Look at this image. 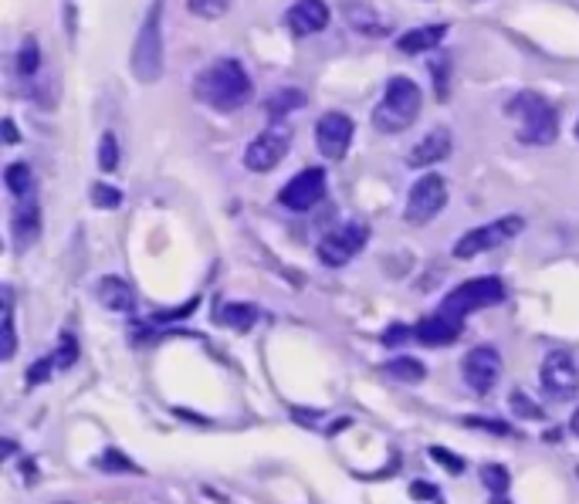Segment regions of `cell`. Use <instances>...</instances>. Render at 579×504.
Instances as JSON below:
<instances>
[{
    "mask_svg": "<svg viewBox=\"0 0 579 504\" xmlns=\"http://www.w3.org/2000/svg\"><path fill=\"white\" fill-rule=\"evenodd\" d=\"M444 204H448V183H444L437 173H424L407 194L404 220L414 223V227H424L444 210Z\"/></svg>",
    "mask_w": 579,
    "mask_h": 504,
    "instance_id": "cell-8",
    "label": "cell"
},
{
    "mask_svg": "<svg viewBox=\"0 0 579 504\" xmlns=\"http://www.w3.org/2000/svg\"><path fill=\"white\" fill-rule=\"evenodd\" d=\"M288 146H292V125L285 119H272V125L261 129L254 143L244 150V166L254 173H269L285 160Z\"/></svg>",
    "mask_w": 579,
    "mask_h": 504,
    "instance_id": "cell-6",
    "label": "cell"
},
{
    "mask_svg": "<svg viewBox=\"0 0 579 504\" xmlns=\"http://www.w3.org/2000/svg\"><path fill=\"white\" fill-rule=\"evenodd\" d=\"M18 352V332H14V302H11V292H4V352L0 359H14Z\"/></svg>",
    "mask_w": 579,
    "mask_h": 504,
    "instance_id": "cell-25",
    "label": "cell"
},
{
    "mask_svg": "<svg viewBox=\"0 0 579 504\" xmlns=\"http://www.w3.org/2000/svg\"><path fill=\"white\" fill-rule=\"evenodd\" d=\"M370 241V231H367V223H339L336 231H329L323 241H319V261L329 264V267H342L349 264L356 254H360Z\"/></svg>",
    "mask_w": 579,
    "mask_h": 504,
    "instance_id": "cell-9",
    "label": "cell"
},
{
    "mask_svg": "<svg viewBox=\"0 0 579 504\" xmlns=\"http://www.w3.org/2000/svg\"><path fill=\"white\" fill-rule=\"evenodd\" d=\"M52 359H55L58 370H72L75 359H78V346H75V336H72V332L62 336V346H58V352H55Z\"/></svg>",
    "mask_w": 579,
    "mask_h": 504,
    "instance_id": "cell-31",
    "label": "cell"
},
{
    "mask_svg": "<svg viewBox=\"0 0 579 504\" xmlns=\"http://www.w3.org/2000/svg\"><path fill=\"white\" fill-rule=\"evenodd\" d=\"M427 453H430V461L444 464V468H448L451 474H461V471H465V461H461V457H455L448 447H430Z\"/></svg>",
    "mask_w": 579,
    "mask_h": 504,
    "instance_id": "cell-34",
    "label": "cell"
},
{
    "mask_svg": "<svg viewBox=\"0 0 579 504\" xmlns=\"http://www.w3.org/2000/svg\"><path fill=\"white\" fill-rule=\"evenodd\" d=\"M420 106H424V96H420L417 81L407 78V75H393L386 81L383 102L373 109V125L380 132H404L407 125L417 122Z\"/></svg>",
    "mask_w": 579,
    "mask_h": 504,
    "instance_id": "cell-3",
    "label": "cell"
},
{
    "mask_svg": "<svg viewBox=\"0 0 579 504\" xmlns=\"http://www.w3.org/2000/svg\"><path fill=\"white\" fill-rule=\"evenodd\" d=\"M505 112L518 122V129H515L518 143H525V146H549V143H556L559 116L543 96H536V91H518L515 99H509Z\"/></svg>",
    "mask_w": 579,
    "mask_h": 504,
    "instance_id": "cell-2",
    "label": "cell"
},
{
    "mask_svg": "<svg viewBox=\"0 0 579 504\" xmlns=\"http://www.w3.org/2000/svg\"><path fill=\"white\" fill-rule=\"evenodd\" d=\"M323 197H326V169H319V166H308L298 176H292L282 187V194H278L282 207L285 210H298V213L312 210Z\"/></svg>",
    "mask_w": 579,
    "mask_h": 504,
    "instance_id": "cell-11",
    "label": "cell"
},
{
    "mask_svg": "<svg viewBox=\"0 0 579 504\" xmlns=\"http://www.w3.org/2000/svg\"><path fill=\"white\" fill-rule=\"evenodd\" d=\"M522 227L525 220L509 213V217H499L492 223H484V227H474V231H468L458 244H455V258L468 261V258H478L484 251H492V248H502L505 241H512L515 234H522Z\"/></svg>",
    "mask_w": 579,
    "mask_h": 504,
    "instance_id": "cell-7",
    "label": "cell"
},
{
    "mask_svg": "<svg viewBox=\"0 0 579 504\" xmlns=\"http://www.w3.org/2000/svg\"><path fill=\"white\" fill-rule=\"evenodd\" d=\"M499 302H505V285L499 278H471V282H461L455 292H448V298L440 302V311L468 318L471 311L492 308Z\"/></svg>",
    "mask_w": 579,
    "mask_h": 504,
    "instance_id": "cell-5",
    "label": "cell"
},
{
    "mask_svg": "<svg viewBox=\"0 0 579 504\" xmlns=\"http://www.w3.org/2000/svg\"><path fill=\"white\" fill-rule=\"evenodd\" d=\"M11 234H14V248L18 251H28L37 234H41V210H37V200L34 197H21L14 213H11Z\"/></svg>",
    "mask_w": 579,
    "mask_h": 504,
    "instance_id": "cell-15",
    "label": "cell"
},
{
    "mask_svg": "<svg viewBox=\"0 0 579 504\" xmlns=\"http://www.w3.org/2000/svg\"><path fill=\"white\" fill-rule=\"evenodd\" d=\"M383 373L400 380V383H424L427 370H424V362L420 359H411V355H396L383 365Z\"/></svg>",
    "mask_w": 579,
    "mask_h": 504,
    "instance_id": "cell-23",
    "label": "cell"
},
{
    "mask_svg": "<svg viewBox=\"0 0 579 504\" xmlns=\"http://www.w3.org/2000/svg\"><path fill=\"white\" fill-rule=\"evenodd\" d=\"M92 200H96V207H102V210H116V207L122 204V194H119L116 187H106V183H96V187H92Z\"/></svg>",
    "mask_w": 579,
    "mask_h": 504,
    "instance_id": "cell-32",
    "label": "cell"
},
{
    "mask_svg": "<svg viewBox=\"0 0 579 504\" xmlns=\"http://www.w3.org/2000/svg\"><path fill=\"white\" fill-rule=\"evenodd\" d=\"M411 336H414V329H407V326H393V329L383 336V342H386V346H396L400 339H411Z\"/></svg>",
    "mask_w": 579,
    "mask_h": 504,
    "instance_id": "cell-37",
    "label": "cell"
},
{
    "mask_svg": "<svg viewBox=\"0 0 579 504\" xmlns=\"http://www.w3.org/2000/svg\"><path fill=\"white\" fill-rule=\"evenodd\" d=\"M99 166H102L106 173H112V169L119 166V143H116L112 132H106L102 143H99Z\"/></svg>",
    "mask_w": 579,
    "mask_h": 504,
    "instance_id": "cell-29",
    "label": "cell"
},
{
    "mask_svg": "<svg viewBox=\"0 0 579 504\" xmlns=\"http://www.w3.org/2000/svg\"><path fill=\"white\" fill-rule=\"evenodd\" d=\"M305 102L308 99H305L302 88H282V91H275L269 102H264V112H269V119H285L288 112L302 109Z\"/></svg>",
    "mask_w": 579,
    "mask_h": 504,
    "instance_id": "cell-22",
    "label": "cell"
},
{
    "mask_svg": "<svg viewBox=\"0 0 579 504\" xmlns=\"http://www.w3.org/2000/svg\"><path fill=\"white\" fill-rule=\"evenodd\" d=\"M576 474H579V471H576Z\"/></svg>",
    "mask_w": 579,
    "mask_h": 504,
    "instance_id": "cell-42",
    "label": "cell"
},
{
    "mask_svg": "<svg viewBox=\"0 0 579 504\" xmlns=\"http://www.w3.org/2000/svg\"><path fill=\"white\" fill-rule=\"evenodd\" d=\"M214 322L228 326L234 332H248L258 322V308L254 305H241V302H228V305H220L214 311Z\"/></svg>",
    "mask_w": 579,
    "mask_h": 504,
    "instance_id": "cell-21",
    "label": "cell"
},
{
    "mask_svg": "<svg viewBox=\"0 0 579 504\" xmlns=\"http://www.w3.org/2000/svg\"><path fill=\"white\" fill-rule=\"evenodd\" d=\"M342 14H346V24H349L352 31H360L363 37L390 34V21H386L376 8L363 4V0H346V4H342Z\"/></svg>",
    "mask_w": 579,
    "mask_h": 504,
    "instance_id": "cell-18",
    "label": "cell"
},
{
    "mask_svg": "<svg viewBox=\"0 0 579 504\" xmlns=\"http://www.w3.org/2000/svg\"><path fill=\"white\" fill-rule=\"evenodd\" d=\"M96 295H99V302L109 311H132V308H136V292L129 288V282L116 278V274H109V278L99 282Z\"/></svg>",
    "mask_w": 579,
    "mask_h": 504,
    "instance_id": "cell-20",
    "label": "cell"
},
{
    "mask_svg": "<svg viewBox=\"0 0 579 504\" xmlns=\"http://www.w3.org/2000/svg\"><path fill=\"white\" fill-rule=\"evenodd\" d=\"M539 383H543V393L556 403H566L579 393V370L569 352L556 349L543 359V370H539Z\"/></svg>",
    "mask_w": 579,
    "mask_h": 504,
    "instance_id": "cell-10",
    "label": "cell"
},
{
    "mask_svg": "<svg viewBox=\"0 0 579 504\" xmlns=\"http://www.w3.org/2000/svg\"><path fill=\"white\" fill-rule=\"evenodd\" d=\"M285 21H288L292 34L308 37V34H316L329 24V8L323 4V0H295Z\"/></svg>",
    "mask_w": 579,
    "mask_h": 504,
    "instance_id": "cell-16",
    "label": "cell"
},
{
    "mask_svg": "<svg viewBox=\"0 0 579 504\" xmlns=\"http://www.w3.org/2000/svg\"><path fill=\"white\" fill-rule=\"evenodd\" d=\"M509 403H512V409L518 417H528V420H543V406H536L532 403L522 390H515L512 396H509Z\"/></svg>",
    "mask_w": 579,
    "mask_h": 504,
    "instance_id": "cell-30",
    "label": "cell"
},
{
    "mask_svg": "<svg viewBox=\"0 0 579 504\" xmlns=\"http://www.w3.org/2000/svg\"><path fill=\"white\" fill-rule=\"evenodd\" d=\"M187 8L197 14V18H225L231 11V0H187Z\"/></svg>",
    "mask_w": 579,
    "mask_h": 504,
    "instance_id": "cell-27",
    "label": "cell"
},
{
    "mask_svg": "<svg viewBox=\"0 0 579 504\" xmlns=\"http://www.w3.org/2000/svg\"><path fill=\"white\" fill-rule=\"evenodd\" d=\"M448 34V24H424V28H414L407 31L404 37L396 41V48L404 55H420V52H434L437 44Z\"/></svg>",
    "mask_w": 579,
    "mask_h": 504,
    "instance_id": "cell-19",
    "label": "cell"
},
{
    "mask_svg": "<svg viewBox=\"0 0 579 504\" xmlns=\"http://www.w3.org/2000/svg\"><path fill=\"white\" fill-rule=\"evenodd\" d=\"M4 135H8V143H11V146L18 143V132H14V122H11V119L4 122Z\"/></svg>",
    "mask_w": 579,
    "mask_h": 504,
    "instance_id": "cell-39",
    "label": "cell"
},
{
    "mask_svg": "<svg viewBox=\"0 0 579 504\" xmlns=\"http://www.w3.org/2000/svg\"><path fill=\"white\" fill-rule=\"evenodd\" d=\"M160 14H163V0H153L143 28L136 31L132 55H129V68L143 85H153L163 75V28H160Z\"/></svg>",
    "mask_w": 579,
    "mask_h": 504,
    "instance_id": "cell-4",
    "label": "cell"
},
{
    "mask_svg": "<svg viewBox=\"0 0 579 504\" xmlns=\"http://www.w3.org/2000/svg\"><path fill=\"white\" fill-rule=\"evenodd\" d=\"M465 332V318H455L448 311H437V315H427L420 318V322L414 326V339L427 349H444V346H451L458 342Z\"/></svg>",
    "mask_w": 579,
    "mask_h": 504,
    "instance_id": "cell-14",
    "label": "cell"
},
{
    "mask_svg": "<svg viewBox=\"0 0 579 504\" xmlns=\"http://www.w3.org/2000/svg\"><path fill=\"white\" fill-rule=\"evenodd\" d=\"M4 183H8V190H11L14 197H31V190H34V173H31L28 163H11L8 173H4Z\"/></svg>",
    "mask_w": 579,
    "mask_h": 504,
    "instance_id": "cell-24",
    "label": "cell"
},
{
    "mask_svg": "<svg viewBox=\"0 0 579 504\" xmlns=\"http://www.w3.org/2000/svg\"><path fill=\"white\" fill-rule=\"evenodd\" d=\"M461 373H465V383L474 390V393H492L495 383L502 380V355L495 346H474L465 362H461Z\"/></svg>",
    "mask_w": 579,
    "mask_h": 504,
    "instance_id": "cell-12",
    "label": "cell"
},
{
    "mask_svg": "<svg viewBox=\"0 0 579 504\" xmlns=\"http://www.w3.org/2000/svg\"><path fill=\"white\" fill-rule=\"evenodd\" d=\"M37 62H41L37 41H34V37H24V41H21V52H18V72H21V75H34V72H37Z\"/></svg>",
    "mask_w": 579,
    "mask_h": 504,
    "instance_id": "cell-28",
    "label": "cell"
},
{
    "mask_svg": "<svg viewBox=\"0 0 579 504\" xmlns=\"http://www.w3.org/2000/svg\"><path fill=\"white\" fill-rule=\"evenodd\" d=\"M52 370H58V365H55V359H52V355H48V359H41V362L34 365V370H31V376H28V386H37V383H44V380L52 376Z\"/></svg>",
    "mask_w": 579,
    "mask_h": 504,
    "instance_id": "cell-36",
    "label": "cell"
},
{
    "mask_svg": "<svg viewBox=\"0 0 579 504\" xmlns=\"http://www.w3.org/2000/svg\"><path fill=\"white\" fill-rule=\"evenodd\" d=\"M576 135H579V122H576Z\"/></svg>",
    "mask_w": 579,
    "mask_h": 504,
    "instance_id": "cell-41",
    "label": "cell"
},
{
    "mask_svg": "<svg viewBox=\"0 0 579 504\" xmlns=\"http://www.w3.org/2000/svg\"><path fill=\"white\" fill-rule=\"evenodd\" d=\"M465 424H468V427H474V430H488V434H499V437H512V427H509V424H499V420H481V417H468Z\"/></svg>",
    "mask_w": 579,
    "mask_h": 504,
    "instance_id": "cell-35",
    "label": "cell"
},
{
    "mask_svg": "<svg viewBox=\"0 0 579 504\" xmlns=\"http://www.w3.org/2000/svg\"><path fill=\"white\" fill-rule=\"evenodd\" d=\"M352 119L346 112H326L319 122H316V143H319V153L326 160H342L349 143H352Z\"/></svg>",
    "mask_w": 579,
    "mask_h": 504,
    "instance_id": "cell-13",
    "label": "cell"
},
{
    "mask_svg": "<svg viewBox=\"0 0 579 504\" xmlns=\"http://www.w3.org/2000/svg\"><path fill=\"white\" fill-rule=\"evenodd\" d=\"M481 481H484V487L492 491L495 497H502V494L509 491V481H512V478H509V471H505L502 464H484V468H481Z\"/></svg>",
    "mask_w": 579,
    "mask_h": 504,
    "instance_id": "cell-26",
    "label": "cell"
},
{
    "mask_svg": "<svg viewBox=\"0 0 579 504\" xmlns=\"http://www.w3.org/2000/svg\"><path fill=\"white\" fill-rule=\"evenodd\" d=\"M569 430L579 437V409H576V414H572V420H569Z\"/></svg>",
    "mask_w": 579,
    "mask_h": 504,
    "instance_id": "cell-40",
    "label": "cell"
},
{
    "mask_svg": "<svg viewBox=\"0 0 579 504\" xmlns=\"http://www.w3.org/2000/svg\"><path fill=\"white\" fill-rule=\"evenodd\" d=\"M414 494H417V497H437V487H427V484H414Z\"/></svg>",
    "mask_w": 579,
    "mask_h": 504,
    "instance_id": "cell-38",
    "label": "cell"
},
{
    "mask_svg": "<svg viewBox=\"0 0 579 504\" xmlns=\"http://www.w3.org/2000/svg\"><path fill=\"white\" fill-rule=\"evenodd\" d=\"M102 471H140L136 464H132V461H125V457H122V450H106L102 457H99V461H96Z\"/></svg>",
    "mask_w": 579,
    "mask_h": 504,
    "instance_id": "cell-33",
    "label": "cell"
},
{
    "mask_svg": "<svg viewBox=\"0 0 579 504\" xmlns=\"http://www.w3.org/2000/svg\"><path fill=\"white\" fill-rule=\"evenodd\" d=\"M451 146H455L451 129L437 125V129H430V132L424 135V140L411 150L407 163H411V166H434V163H440V160L451 156Z\"/></svg>",
    "mask_w": 579,
    "mask_h": 504,
    "instance_id": "cell-17",
    "label": "cell"
},
{
    "mask_svg": "<svg viewBox=\"0 0 579 504\" xmlns=\"http://www.w3.org/2000/svg\"><path fill=\"white\" fill-rule=\"evenodd\" d=\"M251 91H254L251 75H248L244 65L234 62V58H217V62H210V65L197 75V81H194V96H197L204 106L217 109V112H234V109L248 106V102H251Z\"/></svg>",
    "mask_w": 579,
    "mask_h": 504,
    "instance_id": "cell-1",
    "label": "cell"
}]
</instances>
